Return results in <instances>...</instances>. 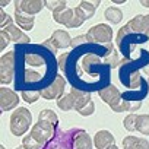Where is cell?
Returning a JSON list of instances; mask_svg holds the SVG:
<instances>
[{"label":"cell","mask_w":149,"mask_h":149,"mask_svg":"<svg viewBox=\"0 0 149 149\" xmlns=\"http://www.w3.org/2000/svg\"><path fill=\"white\" fill-rule=\"evenodd\" d=\"M73 134H74V129L64 132L57 127L56 134L42 149H73Z\"/></svg>","instance_id":"5b68a950"},{"label":"cell","mask_w":149,"mask_h":149,"mask_svg":"<svg viewBox=\"0 0 149 149\" xmlns=\"http://www.w3.org/2000/svg\"><path fill=\"white\" fill-rule=\"evenodd\" d=\"M57 107L63 111H70L74 108V98L73 95L69 92V94H64L61 98L57 100Z\"/></svg>","instance_id":"44dd1931"},{"label":"cell","mask_w":149,"mask_h":149,"mask_svg":"<svg viewBox=\"0 0 149 149\" xmlns=\"http://www.w3.org/2000/svg\"><path fill=\"white\" fill-rule=\"evenodd\" d=\"M123 148L124 149H149V142L142 137L126 136L123 139Z\"/></svg>","instance_id":"e0dca14e"},{"label":"cell","mask_w":149,"mask_h":149,"mask_svg":"<svg viewBox=\"0 0 149 149\" xmlns=\"http://www.w3.org/2000/svg\"><path fill=\"white\" fill-rule=\"evenodd\" d=\"M10 2H9V0H2V2H0V6H2V9L5 8V6H8Z\"/></svg>","instance_id":"8d00e7d4"},{"label":"cell","mask_w":149,"mask_h":149,"mask_svg":"<svg viewBox=\"0 0 149 149\" xmlns=\"http://www.w3.org/2000/svg\"><path fill=\"white\" fill-rule=\"evenodd\" d=\"M94 111H95V104H94V101H91V102H88V104L79 111V114L84 116V117H88V116H92Z\"/></svg>","instance_id":"f546056e"},{"label":"cell","mask_w":149,"mask_h":149,"mask_svg":"<svg viewBox=\"0 0 149 149\" xmlns=\"http://www.w3.org/2000/svg\"><path fill=\"white\" fill-rule=\"evenodd\" d=\"M15 73V51H8L2 56L0 61V82L3 85H9L13 79Z\"/></svg>","instance_id":"8992f818"},{"label":"cell","mask_w":149,"mask_h":149,"mask_svg":"<svg viewBox=\"0 0 149 149\" xmlns=\"http://www.w3.org/2000/svg\"><path fill=\"white\" fill-rule=\"evenodd\" d=\"M104 16H105V19L110 22V24H113V25H117L121 19H123V12L118 9V8H107L105 9V12H104Z\"/></svg>","instance_id":"d6986e66"},{"label":"cell","mask_w":149,"mask_h":149,"mask_svg":"<svg viewBox=\"0 0 149 149\" xmlns=\"http://www.w3.org/2000/svg\"><path fill=\"white\" fill-rule=\"evenodd\" d=\"M113 145H116L114 136L108 130H98L94 136V146L97 149H108Z\"/></svg>","instance_id":"7c38bea8"},{"label":"cell","mask_w":149,"mask_h":149,"mask_svg":"<svg viewBox=\"0 0 149 149\" xmlns=\"http://www.w3.org/2000/svg\"><path fill=\"white\" fill-rule=\"evenodd\" d=\"M38 120H41V121H48V123H53V124L58 126V117H57V114H56L53 110H42V111L38 114Z\"/></svg>","instance_id":"603a6c76"},{"label":"cell","mask_w":149,"mask_h":149,"mask_svg":"<svg viewBox=\"0 0 149 149\" xmlns=\"http://www.w3.org/2000/svg\"><path fill=\"white\" fill-rule=\"evenodd\" d=\"M73 19H72V22L69 24V28H78V26H81L86 19H85V16H84V13L79 10V8L76 6V8H74L73 9Z\"/></svg>","instance_id":"d4e9b609"},{"label":"cell","mask_w":149,"mask_h":149,"mask_svg":"<svg viewBox=\"0 0 149 149\" xmlns=\"http://www.w3.org/2000/svg\"><path fill=\"white\" fill-rule=\"evenodd\" d=\"M16 149H26V148H24V146H19V148H16Z\"/></svg>","instance_id":"ab89813d"},{"label":"cell","mask_w":149,"mask_h":149,"mask_svg":"<svg viewBox=\"0 0 149 149\" xmlns=\"http://www.w3.org/2000/svg\"><path fill=\"white\" fill-rule=\"evenodd\" d=\"M67 57H69L67 53H64V54H61V56L58 57V67H60L61 72H66V61H67Z\"/></svg>","instance_id":"e575fe53"},{"label":"cell","mask_w":149,"mask_h":149,"mask_svg":"<svg viewBox=\"0 0 149 149\" xmlns=\"http://www.w3.org/2000/svg\"><path fill=\"white\" fill-rule=\"evenodd\" d=\"M0 149H5V146H0Z\"/></svg>","instance_id":"b9f144b4"},{"label":"cell","mask_w":149,"mask_h":149,"mask_svg":"<svg viewBox=\"0 0 149 149\" xmlns=\"http://www.w3.org/2000/svg\"><path fill=\"white\" fill-rule=\"evenodd\" d=\"M130 32H142L149 40V15H137L126 25Z\"/></svg>","instance_id":"9c48e42d"},{"label":"cell","mask_w":149,"mask_h":149,"mask_svg":"<svg viewBox=\"0 0 149 149\" xmlns=\"http://www.w3.org/2000/svg\"><path fill=\"white\" fill-rule=\"evenodd\" d=\"M88 42H97V44H111L113 41V28L107 24H98L94 25L86 32Z\"/></svg>","instance_id":"277c9868"},{"label":"cell","mask_w":149,"mask_h":149,"mask_svg":"<svg viewBox=\"0 0 149 149\" xmlns=\"http://www.w3.org/2000/svg\"><path fill=\"white\" fill-rule=\"evenodd\" d=\"M22 146L26 148V149H42V148H44V146H42L40 142H37L31 134L24 136V139H22Z\"/></svg>","instance_id":"4316f807"},{"label":"cell","mask_w":149,"mask_h":149,"mask_svg":"<svg viewBox=\"0 0 149 149\" xmlns=\"http://www.w3.org/2000/svg\"><path fill=\"white\" fill-rule=\"evenodd\" d=\"M98 95H100V98H101L104 102H107V104L110 105V108H111L113 111H116V113H123V111H126V108H124V101H126V100L121 98L120 91H118L114 85H108V86L100 89V91H98Z\"/></svg>","instance_id":"7a4b0ae2"},{"label":"cell","mask_w":149,"mask_h":149,"mask_svg":"<svg viewBox=\"0 0 149 149\" xmlns=\"http://www.w3.org/2000/svg\"><path fill=\"white\" fill-rule=\"evenodd\" d=\"M139 84H140V73L136 70V72H133L130 74V86L132 88H136Z\"/></svg>","instance_id":"d6a6232c"},{"label":"cell","mask_w":149,"mask_h":149,"mask_svg":"<svg viewBox=\"0 0 149 149\" xmlns=\"http://www.w3.org/2000/svg\"><path fill=\"white\" fill-rule=\"evenodd\" d=\"M44 6H45V2H42V0H21V2H15V8H19L24 13L31 15V16L41 12Z\"/></svg>","instance_id":"8fae6325"},{"label":"cell","mask_w":149,"mask_h":149,"mask_svg":"<svg viewBox=\"0 0 149 149\" xmlns=\"http://www.w3.org/2000/svg\"><path fill=\"white\" fill-rule=\"evenodd\" d=\"M148 88H149V78H148Z\"/></svg>","instance_id":"60d3db41"},{"label":"cell","mask_w":149,"mask_h":149,"mask_svg":"<svg viewBox=\"0 0 149 149\" xmlns=\"http://www.w3.org/2000/svg\"><path fill=\"white\" fill-rule=\"evenodd\" d=\"M72 41L73 38L69 35L67 31L64 29H57L51 34V38H50V42L56 47V48H66L69 45H72Z\"/></svg>","instance_id":"4fadbf2b"},{"label":"cell","mask_w":149,"mask_h":149,"mask_svg":"<svg viewBox=\"0 0 149 149\" xmlns=\"http://www.w3.org/2000/svg\"><path fill=\"white\" fill-rule=\"evenodd\" d=\"M136 130L140 132L142 134H149V116L148 114H142L137 117Z\"/></svg>","instance_id":"cb8c5ba5"},{"label":"cell","mask_w":149,"mask_h":149,"mask_svg":"<svg viewBox=\"0 0 149 149\" xmlns=\"http://www.w3.org/2000/svg\"><path fill=\"white\" fill-rule=\"evenodd\" d=\"M98 5H100V2H81V3L78 5V8H79V10L84 13L85 19H91V18L94 16L95 8H97Z\"/></svg>","instance_id":"ffe728a7"},{"label":"cell","mask_w":149,"mask_h":149,"mask_svg":"<svg viewBox=\"0 0 149 149\" xmlns=\"http://www.w3.org/2000/svg\"><path fill=\"white\" fill-rule=\"evenodd\" d=\"M56 130H57V126H56V124L48 123V121H41V120H38V121L32 126L29 134H31L37 142H40L42 146H45V145L53 139V136L56 134Z\"/></svg>","instance_id":"3957f363"},{"label":"cell","mask_w":149,"mask_h":149,"mask_svg":"<svg viewBox=\"0 0 149 149\" xmlns=\"http://www.w3.org/2000/svg\"><path fill=\"white\" fill-rule=\"evenodd\" d=\"M10 41H12V40H10V37H9V35H8L3 29L0 31V50H5Z\"/></svg>","instance_id":"4dcf8cb0"},{"label":"cell","mask_w":149,"mask_h":149,"mask_svg":"<svg viewBox=\"0 0 149 149\" xmlns=\"http://www.w3.org/2000/svg\"><path fill=\"white\" fill-rule=\"evenodd\" d=\"M31 121H32V114L28 108L24 107H18L12 116H10V121H9V129L12 132L13 136H24L29 127H31Z\"/></svg>","instance_id":"6da1fadb"},{"label":"cell","mask_w":149,"mask_h":149,"mask_svg":"<svg viewBox=\"0 0 149 149\" xmlns=\"http://www.w3.org/2000/svg\"><path fill=\"white\" fill-rule=\"evenodd\" d=\"M45 8L47 9H50L53 13H56V12H60V10H63V9H66V2L64 0H47L45 2Z\"/></svg>","instance_id":"484cf974"},{"label":"cell","mask_w":149,"mask_h":149,"mask_svg":"<svg viewBox=\"0 0 149 149\" xmlns=\"http://www.w3.org/2000/svg\"><path fill=\"white\" fill-rule=\"evenodd\" d=\"M85 42H88L86 35H78L76 38H73V41H72V47H73V48H76L78 45H82V44H85Z\"/></svg>","instance_id":"836d02e7"},{"label":"cell","mask_w":149,"mask_h":149,"mask_svg":"<svg viewBox=\"0 0 149 149\" xmlns=\"http://www.w3.org/2000/svg\"><path fill=\"white\" fill-rule=\"evenodd\" d=\"M0 18H2V21H0V26H2V29H3L5 26H8L9 24H12L10 16H8V15H6V12H5L3 9L0 10Z\"/></svg>","instance_id":"1f68e13d"},{"label":"cell","mask_w":149,"mask_h":149,"mask_svg":"<svg viewBox=\"0 0 149 149\" xmlns=\"http://www.w3.org/2000/svg\"><path fill=\"white\" fill-rule=\"evenodd\" d=\"M108 149H118V148H117L116 145H113V146H111V148H108Z\"/></svg>","instance_id":"f35d334b"},{"label":"cell","mask_w":149,"mask_h":149,"mask_svg":"<svg viewBox=\"0 0 149 149\" xmlns=\"http://www.w3.org/2000/svg\"><path fill=\"white\" fill-rule=\"evenodd\" d=\"M70 94H72L73 98H74V108H73V110H76L78 113H79L88 102L92 101L89 92H84V91H81V89H78V88H72Z\"/></svg>","instance_id":"2e32d148"},{"label":"cell","mask_w":149,"mask_h":149,"mask_svg":"<svg viewBox=\"0 0 149 149\" xmlns=\"http://www.w3.org/2000/svg\"><path fill=\"white\" fill-rule=\"evenodd\" d=\"M137 117L139 116H136V114H129L126 118H124V121H123V126H124V129L127 130V132H134L136 130V126H137Z\"/></svg>","instance_id":"83f0119b"},{"label":"cell","mask_w":149,"mask_h":149,"mask_svg":"<svg viewBox=\"0 0 149 149\" xmlns=\"http://www.w3.org/2000/svg\"><path fill=\"white\" fill-rule=\"evenodd\" d=\"M142 6H145V8H149V2H148V0H142Z\"/></svg>","instance_id":"74e56055"},{"label":"cell","mask_w":149,"mask_h":149,"mask_svg":"<svg viewBox=\"0 0 149 149\" xmlns=\"http://www.w3.org/2000/svg\"><path fill=\"white\" fill-rule=\"evenodd\" d=\"M94 140L84 129H74L73 134V149H92Z\"/></svg>","instance_id":"30bf717a"},{"label":"cell","mask_w":149,"mask_h":149,"mask_svg":"<svg viewBox=\"0 0 149 149\" xmlns=\"http://www.w3.org/2000/svg\"><path fill=\"white\" fill-rule=\"evenodd\" d=\"M107 50H108V53H107V56H105L104 61H107V63H108V64H111L113 67H117V66L120 64V58H118L117 50H116L111 44H107Z\"/></svg>","instance_id":"7402d4cb"},{"label":"cell","mask_w":149,"mask_h":149,"mask_svg":"<svg viewBox=\"0 0 149 149\" xmlns=\"http://www.w3.org/2000/svg\"><path fill=\"white\" fill-rule=\"evenodd\" d=\"M15 21L22 31H31L35 24V16L24 13L19 8H15Z\"/></svg>","instance_id":"5bb4252c"},{"label":"cell","mask_w":149,"mask_h":149,"mask_svg":"<svg viewBox=\"0 0 149 149\" xmlns=\"http://www.w3.org/2000/svg\"><path fill=\"white\" fill-rule=\"evenodd\" d=\"M42 45H44V47H47V48H48V50H50L51 53H54V54L57 53V48H56V47H54V45H53V44L50 42V40L44 41V42H42Z\"/></svg>","instance_id":"d590c367"},{"label":"cell","mask_w":149,"mask_h":149,"mask_svg":"<svg viewBox=\"0 0 149 149\" xmlns=\"http://www.w3.org/2000/svg\"><path fill=\"white\" fill-rule=\"evenodd\" d=\"M64 86H66V81L61 74H57L54 82L51 85H48L47 88L41 89L40 94L44 100H58L64 95Z\"/></svg>","instance_id":"52a82bcc"},{"label":"cell","mask_w":149,"mask_h":149,"mask_svg":"<svg viewBox=\"0 0 149 149\" xmlns=\"http://www.w3.org/2000/svg\"><path fill=\"white\" fill-rule=\"evenodd\" d=\"M41 98L40 91H22V100L28 104H34Z\"/></svg>","instance_id":"f1b7e54d"},{"label":"cell","mask_w":149,"mask_h":149,"mask_svg":"<svg viewBox=\"0 0 149 149\" xmlns=\"http://www.w3.org/2000/svg\"><path fill=\"white\" fill-rule=\"evenodd\" d=\"M3 31L10 37V40L13 41V42H16V44H28L31 40L24 34V31L21 29V28H18L15 24H9L8 26H5L3 28Z\"/></svg>","instance_id":"9a60e30c"},{"label":"cell","mask_w":149,"mask_h":149,"mask_svg":"<svg viewBox=\"0 0 149 149\" xmlns=\"http://www.w3.org/2000/svg\"><path fill=\"white\" fill-rule=\"evenodd\" d=\"M19 105V97L9 88L2 86L0 88V108L2 111H9V110H16Z\"/></svg>","instance_id":"ba28073f"},{"label":"cell","mask_w":149,"mask_h":149,"mask_svg":"<svg viewBox=\"0 0 149 149\" xmlns=\"http://www.w3.org/2000/svg\"><path fill=\"white\" fill-rule=\"evenodd\" d=\"M73 9H63V10H60V12H56V13H53V19L57 22V24H60V25H64V26H69V24L72 22V19H73Z\"/></svg>","instance_id":"ac0fdd59"}]
</instances>
